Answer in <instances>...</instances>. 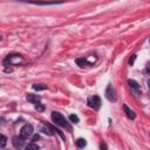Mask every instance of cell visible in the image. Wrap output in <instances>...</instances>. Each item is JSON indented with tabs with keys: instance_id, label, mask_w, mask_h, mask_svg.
Instances as JSON below:
<instances>
[{
	"instance_id": "ba28073f",
	"label": "cell",
	"mask_w": 150,
	"mask_h": 150,
	"mask_svg": "<svg viewBox=\"0 0 150 150\" xmlns=\"http://www.w3.org/2000/svg\"><path fill=\"white\" fill-rule=\"evenodd\" d=\"M26 98H27V101L29 103H33V104H39L40 101H41V97L38 96V95H34V94H28L26 96Z\"/></svg>"
},
{
	"instance_id": "7402d4cb",
	"label": "cell",
	"mask_w": 150,
	"mask_h": 150,
	"mask_svg": "<svg viewBox=\"0 0 150 150\" xmlns=\"http://www.w3.org/2000/svg\"><path fill=\"white\" fill-rule=\"evenodd\" d=\"M148 87H149V89H150V79L148 80Z\"/></svg>"
},
{
	"instance_id": "d6986e66",
	"label": "cell",
	"mask_w": 150,
	"mask_h": 150,
	"mask_svg": "<svg viewBox=\"0 0 150 150\" xmlns=\"http://www.w3.org/2000/svg\"><path fill=\"white\" fill-rule=\"evenodd\" d=\"M48 127H49V128H50V129H52V130H55V129H54V128H52V127H50V125H48ZM56 131H57V132H59V134H60V136H61V137H63V135H62V132H61V131H60V130H57V129H56Z\"/></svg>"
},
{
	"instance_id": "30bf717a",
	"label": "cell",
	"mask_w": 150,
	"mask_h": 150,
	"mask_svg": "<svg viewBox=\"0 0 150 150\" xmlns=\"http://www.w3.org/2000/svg\"><path fill=\"white\" fill-rule=\"evenodd\" d=\"M75 62H76L81 68H84V67H87V66H90V63H89L84 57H79V59L75 60Z\"/></svg>"
},
{
	"instance_id": "5b68a950",
	"label": "cell",
	"mask_w": 150,
	"mask_h": 150,
	"mask_svg": "<svg viewBox=\"0 0 150 150\" xmlns=\"http://www.w3.org/2000/svg\"><path fill=\"white\" fill-rule=\"evenodd\" d=\"M105 97H107V100L110 101V102H114V101H116V98H117L116 91H115V89H114V87H112L111 84H109V86L107 87V89H105Z\"/></svg>"
},
{
	"instance_id": "6da1fadb",
	"label": "cell",
	"mask_w": 150,
	"mask_h": 150,
	"mask_svg": "<svg viewBox=\"0 0 150 150\" xmlns=\"http://www.w3.org/2000/svg\"><path fill=\"white\" fill-rule=\"evenodd\" d=\"M52 120H53V122H54L56 125L63 127V128L68 129L69 131H71V127H70V124L66 121V118H64L60 112H57V111H53V112H52Z\"/></svg>"
},
{
	"instance_id": "603a6c76",
	"label": "cell",
	"mask_w": 150,
	"mask_h": 150,
	"mask_svg": "<svg viewBox=\"0 0 150 150\" xmlns=\"http://www.w3.org/2000/svg\"><path fill=\"white\" fill-rule=\"evenodd\" d=\"M149 42H150V40H149Z\"/></svg>"
},
{
	"instance_id": "9c48e42d",
	"label": "cell",
	"mask_w": 150,
	"mask_h": 150,
	"mask_svg": "<svg viewBox=\"0 0 150 150\" xmlns=\"http://www.w3.org/2000/svg\"><path fill=\"white\" fill-rule=\"evenodd\" d=\"M123 109H124V112H125V115H127V117L128 118H130V120H134L135 117H136V114H135V111L134 110H131L127 104H123Z\"/></svg>"
},
{
	"instance_id": "9a60e30c",
	"label": "cell",
	"mask_w": 150,
	"mask_h": 150,
	"mask_svg": "<svg viewBox=\"0 0 150 150\" xmlns=\"http://www.w3.org/2000/svg\"><path fill=\"white\" fill-rule=\"evenodd\" d=\"M6 141H7L6 136H5V135H1V144H0L1 148H5V145H6Z\"/></svg>"
},
{
	"instance_id": "2e32d148",
	"label": "cell",
	"mask_w": 150,
	"mask_h": 150,
	"mask_svg": "<svg viewBox=\"0 0 150 150\" xmlns=\"http://www.w3.org/2000/svg\"><path fill=\"white\" fill-rule=\"evenodd\" d=\"M35 109H36L38 111H40V112H41V111H43V110H45V107H43L41 103H39V104H35Z\"/></svg>"
},
{
	"instance_id": "7c38bea8",
	"label": "cell",
	"mask_w": 150,
	"mask_h": 150,
	"mask_svg": "<svg viewBox=\"0 0 150 150\" xmlns=\"http://www.w3.org/2000/svg\"><path fill=\"white\" fill-rule=\"evenodd\" d=\"M33 89L34 90H45V89H47V86H45V84H33Z\"/></svg>"
},
{
	"instance_id": "52a82bcc",
	"label": "cell",
	"mask_w": 150,
	"mask_h": 150,
	"mask_svg": "<svg viewBox=\"0 0 150 150\" xmlns=\"http://www.w3.org/2000/svg\"><path fill=\"white\" fill-rule=\"evenodd\" d=\"M128 83H129V86H130V88H131V90L135 93V94H141V87H139V84L135 81V80H129L128 81Z\"/></svg>"
},
{
	"instance_id": "7a4b0ae2",
	"label": "cell",
	"mask_w": 150,
	"mask_h": 150,
	"mask_svg": "<svg viewBox=\"0 0 150 150\" xmlns=\"http://www.w3.org/2000/svg\"><path fill=\"white\" fill-rule=\"evenodd\" d=\"M22 62H23V57L19 54H11L4 60V64H11V66L20 64Z\"/></svg>"
},
{
	"instance_id": "8fae6325",
	"label": "cell",
	"mask_w": 150,
	"mask_h": 150,
	"mask_svg": "<svg viewBox=\"0 0 150 150\" xmlns=\"http://www.w3.org/2000/svg\"><path fill=\"white\" fill-rule=\"evenodd\" d=\"M86 145H87V142H86L84 138H77V139H76V146H77V148L81 149V148H84Z\"/></svg>"
},
{
	"instance_id": "3957f363",
	"label": "cell",
	"mask_w": 150,
	"mask_h": 150,
	"mask_svg": "<svg viewBox=\"0 0 150 150\" xmlns=\"http://www.w3.org/2000/svg\"><path fill=\"white\" fill-rule=\"evenodd\" d=\"M88 105L90 108H93L94 110H98L100 107H101V98L97 96V95H93V96H89L88 97V101H87Z\"/></svg>"
},
{
	"instance_id": "4fadbf2b",
	"label": "cell",
	"mask_w": 150,
	"mask_h": 150,
	"mask_svg": "<svg viewBox=\"0 0 150 150\" xmlns=\"http://www.w3.org/2000/svg\"><path fill=\"white\" fill-rule=\"evenodd\" d=\"M25 150H39V146L35 143H30L25 148Z\"/></svg>"
},
{
	"instance_id": "5bb4252c",
	"label": "cell",
	"mask_w": 150,
	"mask_h": 150,
	"mask_svg": "<svg viewBox=\"0 0 150 150\" xmlns=\"http://www.w3.org/2000/svg\"><path fill=\"white\" fill-rule=\"evenodd\" d=\"M69 120L73 122V123H79V117L76 116V115H74V114H71V115H69Z\"/></svg>"
},
{
	"instance_id": "8992f818",
	"label": "cell",
	"mask_w": 150,
	"mask_h": 150,
	"mask_svg": "<svg viewBox=\"0 0 150 150\" xmlns=\"http://www.w3.org/2000/svg\"><path fill=\"white\" fill-rule=\"evenodd\" d=\"M12 143H13L15 149H21L25 145V139L21 136H14L13 139H12Z\"/></svg>"
},
{
	"instance_id": "277c9868",
	"label": "cell",
	"mask_w": 150,
	"mask_h": 150,
	"mask_svg": "<svg viewBox=\"0 0 150 150\" xmlns=\"http://www.w3.org/2000/svg\"><path fill=\"white\" fill-rule=\"evenodd\" d=\"M32 135H33V125L32 124H25L20 129V136L23 139H28Z\"/></svg>"
},
{
	"instance_id": "e0dca14e",
	"label": "cell",
	"mask_w": 150,
	"mask_h": 150,
	"mask_svg": "<svg viewBox=\"0 0 150 150\" xmlns=\"http://www.w3.org/2000/svg\"><path fill=\"white\" fill-rule=\"evenodd\" d=\"M135 59H136V55H132V56L129 59V64H130V66H132V64H134V62H135Z\"/></svg>"
},
{
	"instance_id": "44dd1931",
	"label": "cell",
	"mask_w": 150,
	"mask_h": 150,
	"mask_svg": "<svg viewBox=\"0 0 150 150\" xmlns=\"http://www.w3.org/2000/svg\"><path fill=\"white\" fill-rule=\"evenodd\" d=\"M146 73H149V74H150V66L146 68Z\"/></svg>"
},
{
	"instance_id": "ac0fdd59",
	"label": "cell",
	"mask_w": 150,
	"mask_h": 150,
	"mask_svg": "<svg viewBox=\"0 0 150 150\" xmlns=\"http://www.w3.org/2000/svg\"><path fill=\"white\" fill-rule=\"evenodd\" d=\"M101 150H108V149H107V144H105V143H101Z\"/></svg>"
},
{
	"instance_id": "ffe728a7",
	"label": "cell",
	"mask_w": 150,
	"mask_h": 150,
	"mask_svg": "<svg viewBox=\"0 0 150 150\" xmlns=\"http://www.w3.org/2000/svg\"><path fill=\"white\" fill-rule=\"evenodd\" d=\"M36 139H39V135H35V136L33 137V142H35Z\"/></svg>"
}]
</instances>
